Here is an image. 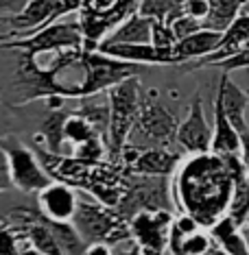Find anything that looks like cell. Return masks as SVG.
I'll return each instance as SVG.
<instances>
[{
	"label": "cell",
	"mask_w": 249,
	"mask_h": 255,
	"mask_svg": "<svg viewBox=\"0 0 249 255\" xmlns=\"http://www.w3.org/2000/svg\"><path fill=\"white\" fill-rule=\"evenodd\" d=\"M96 50L116 59H123L138 66H171L179 63L175 50L169 46H155L151 42H101Z\"/></svg>",
	"instance_id": "10"
},
{
	"label": "cell",
	"mask_w": 249,
	"mask_h": 255,
	"mask_svg": "<svg viewBox=\"0 0 249 255\" xmlns=\"http://www.w3.org/2000/svg\"><path fill=\"white\" fill-rule=\"evenodd\" d=\"M173 218V212L162 207H147L129 218L131 238L140 247V253H166Z\"/></svg>",
	"instance_id": "7"
},
{
	"label": "cell",
	"mask_w": 249,
	"mask_h": 255,
	"mask_svg": "<svg viewBox=\"0 0 249 255\" xmlns=\"http://www.w3.org/2000/svg\"><path fill=\"white\" fill-rule=\"evenodd\" d=\"M142 85L138 77H129L107 90L109 127H107V159L118 161L120 150L131 135L138 116L142 109Z\"/></svg>",
	"instance_id": "3"
},
{
	"label": "cell",
	"mask_w": 249,
	"mask_h": 255,
	"mask_svg": "<svg viewBox=\"0 0 249 255\" xmlns=\"http://www.w3.org/2000/svg\"><path fill=\"white\" fill-rule=\"evenodd\" d=\"M214 125H212V144L210 150L217 155H228V153H239L241 150V133L234 129V125L230 123L228 114L219 101V96H214Z\"/></svg>",
	"instance_id": "17"
},
{
	"label": "cell",
	"mask_w": 249,
	"mask_h": 255,
	"mask_svg": "<svg viewBox=\"0 0 249 255\" xmlns=\"http://www.w3.org/2000/svg\"><path fill=\"white\" fill-rule=\"evenodd\" d=\"M24 2L26 0H0V11H2V15L13 13V11H18Z\"/></svg>",
	"instance_id": "30"
},
{
	"label": "cell",
	"mask_w": 249,
	"mask_h": 255,
	"mask_svg": "<svg viewBox=\"0 0 249 255\" xmlns=\"http://www.w3.org/2000/svg\"><path fill=\"white\" fill-rule=\"evenodd\" d=\"M151 28H153V18H147L136 9L103 42H151Z\"/></svg>",
	"instance_id": "20"
},
{
	"label": "cell",
	"mask_w": 249,
	"mask_h": 255,
	"mask_svg": "<svg viewBox=\"0 0 249 255\" xmlns=\"http://www.w3.org/2000/svg\"><path fill=\"white\" fill-rule=\"evenodd\" d=\"M94 135L105 137L94 125H92V120L85 114H81L79 109H74V112H70V114L66 116V120H63V137H66L68 146L74 148L77 144L90 140V137H94Z\"/></svg>",
	"instance_id": "23"
},
{
	"label": "cell",
	"mask_w": 249,
	"mask_h": 255,
	"mask_svg": "<svg viewBox=\"0 0 249 255\" xmlns=\"http://www.w3.org/2000/svg\"><path fill=\"white\" fill-rule=\"evenodd\" d=\"M166 253H182V255H208V253H221L214 245L210 231L206 227H197L184 236L169 238Z\"/></svg>",
	"instance_id": "19"
},
{
	"label": "cell",
	"mask_w": 249,
	"mask_h": 255,
	"mask_svg": "<svg viewBox=\"0 0 249 255\" xmlns=\"http://www.w3.org/2000/svg\"><path fill=\"white\" fill-rule=\"evenodd\" d=\"M70 155H74V157H79V159H83V161H88V164H98V161H105V157H107L105 137H101V135L90 137V140L77 144V146L72 148Z\"/></svg>",
	"instance_id": "24"
},
{
	"label": "cell",
	"mask_w": 249,
	"mask_h": 255,
	"mask_svg": "<svg viewBox=\"0 0 249 255\" xmlns=\"http://www.w3.org/2000/svg\"><path fill=\"white\" fill-rule=\"evenodd\" d=\"M171 177H147L136 175L127 170L125 175V194L120 203L116 205L123 216L129 220L136 212L147 210V207H162V210H173V194H171Z\"/></svg>",
	"instance_id": "5"
},
{
	"label": "cell",
	"mask_w": 249,
	"mask_h": 255,
	"mask_svg": "<svg viewBox=\"0 0 249 255\" xmlns=\"http://www.w3.org/2000/svg\"><path fill=\"white\" fill-rule=\"evenodd\" d=\"M219 42H221V33L219 31L199 28V31L177 39L175 46H173V50H175L179 63H186L190 59H201V57L210 55L212 50H217Z\"/></svg>",
	"instance_id": "18"
},
{
	"label": "cell",
	"mask_w": 249,
	"mask_h": 255,
	"mask_svg": "<svg viewBox=\"0 0 249 255\" xmlns=\"http://www.w3.org/2000/svg\"><path fill=\"white\" fill-rule=\"evenodd\" d=\"M72 225L79 231V236L83 238L85 245H90V242H107V245H112L114 253L120 245H125L131 238L129 220L116 207L101 203L90 192L79 194Z\"/></svg>",
	"instance_id": "2"
},
{
	"label": "cell",
	"mask_w": 249,
	"mask_h": 255,
	"mask_svg": "<svg viewBox=\"0 0 249 255\" xmlns=\"http://www.w3.org/2000/svg\"><path fill=\"white\" fill-rule=\"evenodd\" d=\"M0 103H2V101H0Z\"/></svg>",
	"instance_id": "35"
},
{
	"label": "cell",
	"mask_w": 249,
	"mask_h": 255,
	"mask_svg": "<svg viewBox=\"0 0 249 255\" xmlns=\"http://www.w3.org/2000/svg\"><path fill=\"white\" fill-rule=\"evenodd\" d=\"M0 148L7 155L9 164V177L13 188L22 190L26 194H37L42 188H46L53 179L44 170L42 161L33 148L24 146L18 137L7 135L0 140Z\"/></svg>",
	"instance_id": "6"
},
{
	"label": "cell",
	"mask_w": 249,
	"mask_h": 255,
	"mask_svg": "<svg viewBox=\"0 0 249 255\" xmlns=\"http://www.w3.org/2000/svg\"><path fill=\"white\" fill-rule=\"evenodd\" d=\"M9 188H13V183H11V177H9L7 155L0 148V192H4V190H9Z\"/></svg>",
	"instance_id": "28"
},
{
	"label": "cell",
	"mask_w": 249,
	"mask_h": 255,
	"mask_svg": "<svg viewBox=\"0 0 249 255\" xmlns=\"http://www.w3.org/2000/svg\"><path fill=\"white\" fill-rule=\"evenodd\" d=\"M177 125H179V116L162 101L160 92L144 90L140 116H138L127 142L136 144V146H140V148H147V146L175 148Z\"/></svg>",
	"instance_id": "4"
},
{
	"label": "cell",
	"mask_w": 249,
	"mask_h": 255,
	"mask_svg": "<svg viewBox=\"0 0 249 255\" xmlns=\"http://www.w3.org/2000/svg\"><path fill=\"white\" fill-rule=\"evenodd\" d=\"M44 46H83L79 20H55L44 28L26 37H15L9 44H0L2 50H24V48H44ZM85 48V46H83Z\"/></svg>",
	"instance_id": "9"
},
{
	"label": "cell",
	"mask_w": 249,
	"mask_h": 255,
	"mask_svg": "<svg viewBox=\"0 0 249 255\" xmlns=\"http://www.w3.org/2000/svg\"><path fill=\"white\" fill-rule=\"evenodd\" d=\"M173 7H175V0H140L138 11H140L142 15H147V18H153V20L166 24Z\"/></svg>",
	"instance_id": "25"
},
{
	"label": "cell",
	"mask_w": 249,
	"mask_h": 255,
	"mask_svg": "<svg viewBox=\"0 0 249 255\" xmlns=\"http://www.w3.org/2000/svg\"><path fill=\"white\" fill-rule=\"evenodd\" d=\"M247 42H249V11L243 9L241 13L236 15V20L221 33V42H219L217 50H212L210 55L197 59L193 66H190V70H199V68L217 66L219 61H223V59H228V57L236 55Z\"/></svg>",
	"instance_id": "13"
},
{
	"label": "cell",
	"mask_w": 249,
	"mask_h": 255,
	"mask_svg": "<svg viewBox=\"0 0 249 255\" xmlns=\"http://www.w3.org/2000/svg\"><path fill=\"white\" fill-rule=\"evenodd\" d=\"M210 231L214 245L221 253H232V255H249V247L245 240V234H243V227L236 223L230 214H223L219 220L208 227Z\"/></svg>",
	"instance_id": "16"
},
{
	"label": "cell",
	"mask_w": 249,
	"mask_h": 255,
	"mask_svg": "<svg viewBox=\"0 0 249 255\" xmlns=\"http://www.w3.org/2000/svg\"><path fill=\"white\" fill-rule=\"evenodd\" d=\"M77 203L79 192L74 190V185L55 179L37 192V212L50 220H72Z\"/></svg>",
	"instance_id": "12"
},
{
	"label": "cell",
	"mask_w": 249,
	"mask_h": 255,
	"mask_svg": "<svg viewBox=\"0 0 249 255\" xmlns=\"http://www.w3.org/2000/svg\"><path fill=\"white\" fill-rule=\"evenodd\" d=\"M232 175L221 155L204 150L190 153L171 175V194L177 212L190 214L201 227L228 214L232 199Z\"/></svg>",
	"instance_id": "1"
},
{
	"label": "cell",
	"mask_w": 249,
	"mask_h": 255,
	"mask_svg": "<svg viewBox=\"0 0 249 255\" xmlns=\"http://www.w3.org/2000/svg\"><path fill=\"white\" fill-rule=\"evenodd\" d=\"M169 26H171L175 39H182V37L190 35V33L199 31V28H204L201 20H197V18H193V15H188V13H182V15H177V18H173L169 22Z\"/></svg>",
	"instance_id": "26"
},
{
	"label": "cell",
	"mask_w": 249,
	"mask_h": 255,
	"mask_svg": "<svg viewBox=\"0 0 249 255\" xmlns=\"http://www.w3.org/2000/svg\"><path fill=\"white\" fill-rule=\"evenodd\" d=\"M217 96L221 101V105L228 114L230 123L234 125V129L241 133H247L249 131V125H247V107H249V96L247 92L239 88V85L232 81L230 72L223 70V74L219 77V85H217Z\"/></svg>",
	"instance_id": "15"
},
{
	"label": "cell",
	"mask_w": 249,
	"mask_h": 255,
	"mask_svg": "<svg viewBox=\"0 0 249 255\" xmlns=\"http://www.w3.org/2000/svg\"><path fill=\"white\" fill-rule=\"evenodd\" d=\"M245 225H249V214H247V220H245Z\"/></svg>",
	"instance_id": "34"
},
{
	"label": "cell",
	"mask_w": 249,
	"mask_h": 255,
	"mask_svg": "<svg viewBox=\"0 0 249 255\" xmlns=\"http://www.w3.org/2000/svg\"><path fill=\"white\" fill-rule=\"evenodd\" d=\"M177 146H182L186 153H204L210 150L212 144V127L206 120L204 101L199 94H195L193 103L188 107V114L184 120H179L177 133H175Z\"/></svg>",
	"instance_id": "11"
},
{
	"label": "cell",
	"mask_w": 249,
	"mask_h": 255,
	"mask_svg": "<svg viewBox=\"0 0 249 255\" xmlns=\"http://www.w3.org/2000/svg\"><path fill=\"white\" fill-rule=\"evenodd\" d=\"M247 0H210V9L204 18V28H212V31L223 33L236 15L245 9Z\"/></svg>",
	"instance_id": "22"
},
{
	"label": "cell",
	"mask_w": 249,
	"mask_h": 255,
	"mask_svg": "<svg viewBox=\"0 0 249 255\" xmlns=\"http://www.w3.org/2000/svg\"><path fill=\"white\" fill-rule=\"evenodd\" d=\"M245 11H249V0H247V4H245Z\"/></svg>",
	"instance_id": "33"
},
{
	"label": "cell",
	"mask_w": 249,
	"mask_h": 255,
	"mask_svg": "<svg viewBox=\"0 0 249 255\" xmlns=\"http://www.w3.org/2000/svg\"><path fill=\"white\" fill-rule=\"evenodd\" d=\"M175 35H173L171 26L164 24V22H158L153 20V28H151V44L155 46H169V48H173L175 46Z\"/></svg>",
	"instance_id": "27"
},
{
	"label": "cell",
	"mask_w": 249,
	"mask_h": 255,
	"mask_svg": "<svg viewBox=\"0 0 249 255\" xmlns=\"http://www.w3.org/2000/svg\"><path fill=\"white\" fill-rule=\"evenodd\" d=\"M179 161H182V155L175 148L147 146L138 150V155L127 170L136 172V175H147V177H171Z\"/></svg>",
	"instance_id": "14"
},
{
	"label": "cell",
	"mask_w": 249,
	"mask_h": 255,
	"mask_svg": "<svg viewBox=\"0 0 249 255\" xmlns=\"http://www.w3.org/2000/svg\"><path fill=\"white\" fill-rule=\"evenodd\" d=\"M59 18H63L61 0H26L18 11L0 15V22L9 24V33L0 35V42L26 37Z\"/></svg>",
	"instance_id": "8"
},
{
	"label": "cell",
	"mask_w": 249,
	"mask_h": 255,
	"mask_svg": "<svg viewBox=\"0 0 249 255\" xmlns=\"http://www.w3.org/2000/svg\"><path fill=\"white\" fill-rule=\"evenodd\" d=\"M243 234H245V240H247V247H249V225H243Z\"/></svg>",
	"instance_id": "32"
},
{
	"label": "cell",
	"mask_w": 249,
	"mask_h": 255,
	"mask_svg": "<svg viewBox=\"0 0 249 255\" xmlns=\"http://www.w3.org/2000/svg\"><path fill=\"white\" fill-rule=\"evenodd\" d=\"M239 153H241V159H243V164H245V170L249 175V131L241 135V150Z\"/></svg>",
	"instance_id": "29"
},
{
	"label": "cell",
	"mask_w": 249,
	"mask_h": 255,
	"mask_svg": "<svg viewBox=\"0 0 249 255\" xmlns=\"http://www.w3.org/2000/svg\"><path fill=\"white\" fill-rule=\"evenodd\" d=\"M66 112H61V109H53L48 116H46V120L39 127V133L35 135V142H42L46 150H50V153H63L68 155L66 150V137H63V120H66Z\"/></svg>",
	"instance_id": "21"
},
{
	"label": "cell",
	"mask_w": 249,
	"mask_h": 255,
	"mask_svg": "<svg viewBox=\"0 0 249 255\" xmlns=\"http://www.w3.org/2000/svg\"><path fill=\"white\" fill-rule=\"evenodd\" d=\"M61 7H63V15L77 13L81 9V0H61Z\"/></svg>",
	"instance_id": "31"
}]
</instances>
